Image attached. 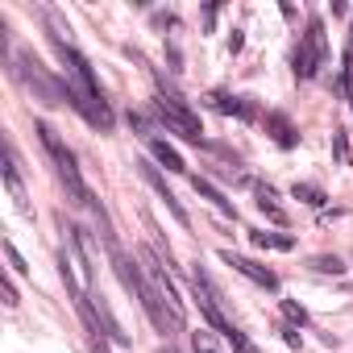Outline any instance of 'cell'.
<instances>
[{
    "mask_svg": "<svg viewBox=\"0 0 353 353\" xmlns=\"http://www.w3.org/2000/svg\"><path fill=\"white\" fill-rule=\"evenodd\" d=\"M59 50H63V63H67V104H75L92 125L108 129V125H112V112H108V104H104V92H100V83H96L88 59H83L75 46H67V42H59Z\"/></svg>",
    "mask_w": 353,
    "mask_h": 353,
    "instance_id": "1",
    "label": "cell"
},
{
    "mask_svg": "<svg viewBox=\"0 0 353 353\" xmlns=\"http://www.w3.org/2000/svg\"><path fill=\"white\" fill-rule=\"evenodd\" d=\"M38 137H42V145H46L50 162H54V174H59V183L67 188V196H71L75 204H88V208L104 221V208L92 200V192H88V183H83V174H79V166H75V154L63 145V137H59L50 125H38ZM104 225H108V221H104Z\"/></svg>",
    "mask_w": 353,
    "mask_h": 353,
    "instance_id": "2",
    "label": "cell"
},
{
    "mask_svg": "<svg viewBox=\"0 0 353 353\" xmlns=\"http://www.w3.org/2000/svg\"><path fill=\"white\" fill-rule=\"evenodd\" d=\"M108 254H112V270H117V279H121V283H125V291H129V295H133V299L145 307V316L154 320V328H158V332H174V328H170V320H166V312H162V303H158V295L150 291V283H145L141 266H133V262L121 254L117 237L108 241Z\"/></svg>",
    "mask_w": 353,
    "mask_h": 353,
    "instance_id": "3",
    "label": "cell"
},
{
    "mask_svg": "<svg viewBox=\"0 0 353 353\" xmlns=\"http://www.w3.org/2000/svg\"><path fill=\"white\" fill-rule=\"evenodd\" d=\"M141 274H145L150 291L158 295V303H162L170 328H174V332H183V324H188V316H183V299H179V291H174V283H170V274H166V262H162L154 250H141Z\"/></svg>",
    "mask_w": 353,
    "mask_h": 353,
    "instance_id": "4",
    "label": "cell"
},
{
    "mask_svg": "<svg viewBox=\"0 0 353 353\" xmlns=\"http://www.w3.org/2000/svg\"><path fill=\"white\" fill-rule=\"evenodd\" d=\"M154 112H158V121H166V129H174L179 137H188V141H204V129H200V117L174 96V92H162L158 100H154Z\"/></svg>",
    "mask_w": 353,
    "mask_h": 353,
    "instance_id": "5",
    "label": "cell"
},
{
    "mask_svg": "<svg viewBox=\"0 0 353 353\" xmlns=\"http://www.w3.org/2000/svg\"><path fill=\"white\" fill-rule=\"evenodd\" d=\"M324 59H328V38H324V21L320 17H312L307 21V34H303V42L295 46V75L299 79H312V75H320V67H324Z\"/></svg>",
    "mask_w": 353,
    "mask_h": 353,
    "instance_id": "6",
    "label": "cell"
},
{
    "mask_svg": "<svg viewBox=\"0 0 353 353\" xmlns=\"http://www.w3.org/2000/svg\"><path fill=\"white\" fill-rule=\"evenodd\" d=\"M192 291H196V303H200V312L208 316V324H212L216 332L233 336L237 328H233V324H229V316L221 312V295H216V287L208 283V274L200 270V262H196V270H192Z\"/></svg>",
    "mask_w": 353,
    "mask_h": 353,
    "instance_id": "7",
    "label": "cell"
},
{
    "mask_svg": "<svg viewBox=\"0 0 353 353\" xmlns=\"http://www.w3.org/2000/svg\"><path fill=\"white\" fill-rule=\"evenodd\" d=\"M17 71H21V79H26L46 104H63V100H67V83H54V79L42 71V63H38L34 54H17Z\"/></svg>",
    "mask_w": 353,
    "mask_h": 353,
    "instance_id": "8",
    "label": "cell"
},
{
    "mask_svg": "<svg viewBox=\"0 0 353 353\" xmlns=\"http://www.w3.org/2000/svg\"><path fill=\"white\" fill-rule=\"evenodd\" d=\"M221 258H225L237 274H245L250 283H258L262 291H279V274H274V270H266V266H258L254 258H241V254H233V250H225Z\"/></svg>",
    "mask_w": 353,
    "mask_h": 353,
    "instance_id": "9",
    "label": "cell"
},
{
    "mask_svg": "<svg viewBox=\"0 0 353 353\" xmlns=\"http://www.w3.org/2000/svg\"><path fill=\"white\" fill-rule=\"evenodd\" d=\"M83 299H88V307H92V316H96V324H104V336H108L112 345H129V332H121V324H117V316L108 312V299H104V295H100L96 287H92V291H88Z\"/></svg>",
    "mask_w": 353,
    "mask_h": 353,
    "instance_id": "10",
    "label": "cell"
},
{
    "mask_svg": "<svg viewBox=\"0 0 353 353\" xmlns=\"http://www.w3.org/2000/svg\"><path fill=\"white\" fill-rule=\"evenodd\" d=\"M5 183H9V196H13L17 212H21V216H34V208H30V200H26V188H21L17 158H13V145H9V141H5Z\"/></svg>",
    "mask_w": 353,
    "mask_h": 353,
    "instance_id": "11",
    "label": "cell"
},
{
    "mask_svg": "<svg viewBox=\"0 0 353 353\" xmlns=\"http://www.w3.org/2000/svg\"><path fill=\"white\" fill-rule=\"evenodd\" d=\"M208 100H212V108H216V112H225V117L258 121V104H254L250 96H225V92H216V96H208Z\"/></svg>",
    "mask_w": 353,
    "mask_h": 353,
    "instance_id": "12",
    "label": "cell"
},
{
    "mask_svg": "<svg viewBox=\"0 0 353 353\" xmlns=\"http://www.w3.org/2000/svg\"><path fill=\"white\" fill-rule=\"evenodd\" d=\"M150 154L166 166V170H174V174H188V162H183V154L174 150L170 141H162V137H150Z\"/></svg>",
    "mask_w": 353,
    "mask_h": 353,
    "instance_id": "13",
    "label": "cell"
},
{
    "mask_svg": "<svg viewBox=\"0 0 353 353\" xmlns=\"http://www.w3.org/2000/svg\"><path fill=\"white\" fill-rule=\"evenodd\" d=\"M141 174H145V183H150V188H154V192H158V196L166 200V208H170V216H174V221H179V225H188V212H183V204H179V200H174L170 192H166V183L158 179V170H154V166H141Z\"/></svg>",
    "mask_w": 353,
    "mask_h": 353,
    "instance_id": "14",
    "label": "cell"
},
{
    "mask_svg": "<svg viewBox=\"0 0 353 353\" xmlns=\"http://www.w3.org/2000/svg\"><path fill=\"white\" fill-rule=\"evenodd\" d=\"M266 133H270V141L283 145V150L295 145V129H291V121H287L283 112H266Z\"/></svg>",
    "mask_w": 353,
    "mask_h": 353,
    "instance_id": "15",
    "label": "cell"
},
{
    "mask_svg": "<svg viewBox=\"0 0 353 353\" xmlns=\"http://www.w3.org/2000/svg\"><path fill=\"white\" fill-rule=\"evenodd\" d=\"M258 208L274 221V225H287V212L279 208V196H274V188H266V183H258Z\"/></svg>",
    "mask_w": 353,
    "mask_h": 353,
    "instance_id": "16",
    "label": "cell"
},
{
    "mask_svg": "<svg viewBox=\"0 0 353 353\" xmlns=\"http://www.w3.org/2000/svg\"><path fill=\"white\" fill-rule=\"evenodd\" d=\"M250 237L258 250H291L295 245V237H287V233H250Z\"/></svg>",
    "mask_w": 353,
    "mask_h": 353,
    "instance_id": "17",
    "label": "cell"
},
{
    "mask_svg": "<svg viewBox=\"0 0 353 353\" xmlns=\"http://www.w3.org/2000/svg\"><path fill=\"white\" fill-rule=\"evenodd\" d=\"M192 188H196V192H200L204 200H212V204H216L221 212H233V204H229V200H225V196H221V192H216V188L208 183V179H200V174H196V179H192Z\"/></svg>",
    "mask_w": 353,
    "mask_h": 353,
    "instance_id": "18",
    "label": "cell"
},
{
    "mask_svg": "<svg viewBox=\"0 0 353 353\" xmlns=\"http://www.w3.org/2000/svg\"><path fill=\"white\" fill-rule=\"evenodd\" d=\"M192 349H196V353H225V345L216 341V332H204V328L192 332Z\"/></svg>",
    "mask_w": 353,
    "mask_h": 353,
    "instance_id": "19",
    "label": "cell"
},
{
    "mask_svg": "<svg viewBox=\"0 0 353 353\" xmlns=\"http://www.w3.org/2000/svg\"><path fill=\"white\" fill-rule=\"evenodd\" d=\"M295 200H303V204L320 208V204H324V192H320L316 183H295Z\"/></svg>",
    "mask_w": 353,
    "mask_h": 353,
    "instance_id": "20",
    "label": "cell"
},
{
    "mask_svg": "<svg viewBox=\"0 0 353 353\" xmlns=\"http://www.w3.org/2000/svg\"><path fill=\"white\" fill-rule=\"evenodd\" d=\"M283 316H287V320H291L295 328H303V324H307V312H303V307H299L295 299H283Z\"/></svg>",
    "mask_w": 353,
    "mask_h": 353,
    "instance_id": "21",
    "label": "cell"
},
{
    "mask_svg": "<svg viewBox=\"0 0 353 353\" xmlns=\"http://www.w3.org/2000/svg\"><path fill=\"white\" fill-rule=\"evenodd\" d=\"M332 150H336V162L349 166V141H345V129H332Z\"/></svg>",
    "mask_w": 353,
    "mask_h": 353,
    "instance_id": "22",
    "label": "cell"
},
{
    "mask_svg": "<svg viewBox=\"0 0 353 353\" xmlns=\"http://www.w3.org/2000/svg\"><path fill=\"white\" fill-rule=\"evenodd\" d=\"M5 258H9V266H13L17 274H26V270H30V266H26V258L17 254V245H13V241H5Z\"/></svg>",
    "mask_w": 353,
    "mask_h": 353,
    "instance_id": "23",
    "label": "cell"
},
{
    "mask_svg": "<svg viewBox=\"0 0 353 353\" xmlns=\"http://www.w3.org/2000/svg\"><path fill=\"white\" fill-rule=\"evenodd\" d=\"M312 266H316V270H324V274H341V270H345V262H341V258H312Z\"/></svg>",
    "mask_w": 353,
    "mask_h": 353,
    "instance_id": "24",
    "label": "cell"
},
{
    "mask_svg": "<svg viewBox=\"0 0 353 353\" xmlns=\"http://www.w3.org/2000/svg\"><path fill=\"white\" fill-rule=\"evenodd\" d=\"M341 71H345V96H349V104H353V50L341 59Z\"/></svg>",
    "mask_w": 353,
    "mask_h": 353,
    "instance_id": "25",
    "label": "cell"
},
{
    "mask_svg": "<svg viewBox=\"0 0 353 353\" xmlns=\"http://www.w3.org/2000/svg\"><path fill=\"white\" fill-rule=\"evenodd\" d=\"M0 291H5V303H9V307H17V287H13V279L0 283Z\"/></svg>",
    "mask_w": 353,
    "mask_h": 353,
    "instance_id": "26",
    "label": "cell"
},
{
    "mask_svg": "<svg viewBox=\"0 0 353 353\" xmlns=\"http://www.w3.org/2000/svg\"><path fill=\"white\" fill-rule=\"evenodd\" d=\"M229 341H233V349H237V353H258V349H254V345H250V341H245L241 332H233Z\"/></svg>",
    "mask_w": 353,
    "mask_h": 353,
    "instance_id": "27",
    "label": "cell"
},
{
    "mask_svg": "<svg viewBox=\"0 0 353 353\" xmlns=\"http://www.w3.org/2000/svg\"><path fill=\"white\" fill-rule=\"evenodd\" d=\"M279 332H283V341H287V345H299V332H295V328H279Z\"/></svg>",
    "mask_w": 353,
    "mask_h": 353,
    "instance_id": "28",
    "label": "cell"
},
{
    "mask_svg": "<svg viewBox=\"0 0 353 353\" xmlns=\"http://www.w3.org/2000/svg\"><path fill=\"white\" fill-rule=\"evenodd\" d=\"M349 34H353V30H349Z\"/></svg>",
    "mask_w": 353,
    "mask_h": 353,
    "instance_id": "29",
    "label": "cell"
}]
</instances>
